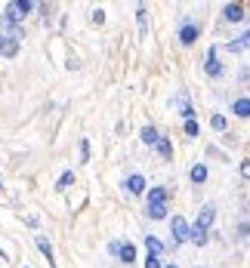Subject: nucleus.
<instances>
[{
    "mask_svg": "<svg viewBox=\"0 0 250 268\" xmlns=\"http://www.w3.org/2000/svg\"><path fill=\"white\" fill-rule=\"evenodd\" d=\"M31 9H34L31 0H16V3H6V15H4V19L6 22H19L22 15H28Z\"/></svg>",
    "mask_w": 250,
    "mask_h": 268,
    "instance_id": "1",
    "label": "nucleus"
},
{
    "mask_svg": "<svg viewBox=\"0 0 250 268\" xmlns=\"http://www.w3.org/2000/svg\"><path fill=\"white\" fill-rule=\"evenodd\" d=\"M170 231H173V241H176V244L188 241V219H182V216H173V222H170Z\"/></svg>",
    "mask_w": 250,
    "mask_h": 268,
    "instance_id": "2",
    "label": "nucleus"
},
{
    "mask_svg": "<svg viewBox=\"0 0 250 268\" xmlns=\"http://www.w3.org/2000/svg\"><path fill=\"white\" fill-rule=\"evenodd\" d=\"M204 71H207L210 77H220V74H222V62L216 59V46L207 49V65H204Z\"/></svg>",
    "mask_w": 250,
    "mask_h": 268,
    "instance_id": "3",
    "label": "nucleus"
},
{
    "mask_svg": "<svg viewBox=\"0 0 250 268\" xmlns=\"http://www.w3.org/2000/svg\"><path fill=\"white\" fill-rule=\"evenodd\" d=\"M213 219H216V210H213V204H207V207H204V210L198 213V222H194V225L207 231V228L213 225Z\"/></svg>",
    "mask_w": 250,
    "mask_h": 268,
    "instance_id": "4",
    "label": "nucleus"
},
{
    "mask_svg": "<svg viewBox=\"0 0 250 268\" xmlns=\"http://www.w3.org/2000/svg\"><path fill=\"white\" fill-rule=\"evenodd\" d=\"M0 56L16 59V56H19V40H10V37H4V40H0Z\"/></svg>",
    "mask_w": 250,
    "mask_h": 268,
    "instance_id": "5",
    "label": "nucleus"
},
{
    "mask_svg": "<svg viewBox=\"0 0 250 268\" xmlns=\"http://www.w3.org/2000/svg\"><path fill=\"white\" fill-rule=\"evenodd\" d=\"M247 46H250V28L241 34L238 40H228V43H226V49H228V52H241V49H247Z\"/></svg>",
    "mask_w": 250,
    "mask_h": 268,
    "instance_id": "6",
    "label": "nucleus"
},
{
    "mask_svg": "<svg viewBox=\"0 0 250 268\" xmlns=\"http://www.w3.org/2000/svg\"><path fill=\"white\" fill-rule=\"evenodd\" d=\"M222 15H226V22H241V19H244V6H241V3H228V6L222 9Z\"/></svg>",
    "mask_w": 250,
    "mask_h": 268,
    "instance_id": "7",
    "label": "nucleus"
},
{
    "mask_svg": "<svg viewBox=\"0 0 250 268\" xmlns=\"http://www.w3.org/2000/svg\"><path fill=\"white\" fill-rule=\"evenodd\" d=\"M188 241L198 244V247H207V231L198 228V225H188Z\"/></svg>",
    "mask_w": 250,
    "mask_h": 268,
    "instance_id": "8",
    "label": "nucleus"
},
{
    "mask_svg": "<svg viewBox=\"0 0 250 268\" xmlns=\"http://www.w3.org/2000/svg\"><path fill=\"white\" fill-rule=\"evenodd\" d=\"M180 40L182 43H194L198 40V25H182L180 28Z\"/></svg>",
    "mask_w": 250,
    "mask_h": 268,
    "instance_id": "9",
    "label": "nucleus"
},
{
    "mask_svg": "<svg viewBox=\"0 0 250 268\" xmlns=\"http://www.w3.org/2000/svg\"><path fill=\"white\" fill-rule=\"evenodd\" d=\"M124 185H127L130 194H142V191H146V179H142V176H130Z\"/></svg>",
    "mask_w": 250,
    "mask_h": 268,
    "instance_id": "10",
    "label": "nucleus"
},
{
    "mask_svg": "<svg viewBox=\"0 0 250 268\" xmlns=\"http://www.w3.org/2000/svg\"><path fill=\"white\" fill-rule=\"evenodd\" d=\"M118 259H120V262H127V265H130V262H136V247H133V244H120Z\"/></svg>",
    "mask_w": 250,
    "mask_h": 268,
    "instance_id": "11",
    "label": "nucleus"
},
{
    "mask_svg": "<svg viewBox=\"0 0 250 268\" xmlns=\"http://www.w3.org/2000/svg\"><path fill=\"white\" fill-rule=\"evenodd\" d=\"M139 139L146 142V145H158V139H160V133L154 130V127H142V133H139Z\"/></svg>",
    "mask_w": 250,
    "mask_h": 268,
    "instance_id": "12",
    "label": "nucleus"
},
{
    "mask_svg": "<svg viewBox=\"0 0 250 268\" xmlns=\"http://www.w3.org/2000/svg\"><path fill=\"white\" fill-rule=\"evenodd\" d=\"M154 148H158V154L164 157V160L173 157V145H170V139H167V136H164V139H158V145H154Z\"/></svg>",
    "mask_w": 250,
    "mask_h": 268,
    "instance_id": "13",
    "label": "nucleus"
},
{
    "mask_svg": "<svg viewBox=\"0 0 250 268\" xmlns=\"http://www.w3.org/2000/svg\"><path fill=\"white\" fill-rule=\"evenodd\" d=\"M232 111H235L238 117H250V99H235V105H232Z\"/></svg>",
    "mask_w": 250,
    "mask_h": 268,
    "instance_id": "14",
    "label": "nucleus"
},
{
    "mask_svg": "<svg viewBox=\"0 0 250 268\" xmlns=\"http://www.w3.org/2000/svg\"><path fill=\"white\" fill-rule=\"evenodd\" d=\"M38 247H40V253H44V256L50 259V265L56 268V259H52V247H50V241H46L44 235H38Z\"/></svg>",
    "mask_w": 250,
    "mask_h": 268,
    "instance_id": "15",
    "label": "nucleus"
},
{
    "mask_svg": "<svg viewBox=\"0 0 250 268\" xmlns=\"http://www.w3.org/2000/svg\"><path fill=\"white\" fill-rule=\"evenodd\" d=\"M146 247H148V256H160V253H164V244H160L158 238H146Z\"/></svg>",
    "mask_w": 250,
    "mask_h": 268,
    "instance_id": "16",
    "label": "nucleus"
},
{
    "mask_svg": "<svg viewBox=\"0 0 250 268\" xmlns=\"http://www.w3.org/2000/svg\"><path fill=\"white\" fill-rule=\"evenodd\" d=\"M204 179H207V167H204V164H194V167H192V182L201 185Z\"/></svg>",
    "mask_w": 250,
    "mask_h": 268,
    "instance_id": "17",
    "label": "nucleus"
},
{
    "mask_svg": "<svg viewBox=\"0 0 250 268\" xmlns=\"http://www.w3.org/2000/svg\"><path fill=\"white\" fill-rule=\"evenodd\" d=\"M152 204H167V191L164 188H152L148 191V207Z\"/></svg>",
    "mask_w": 250,
    "mask_h": 268,
    "instance_id": "18",
    "label": "nucleus"
},
{
    "mask_svg": "<svg viewBox=\"0 0 250 268\" xmlns=\"http://www.w3.org/2000/svg\"><path fill=\"white\" fill-rule=\"evenodd\" d=\"M164 216H167L164 204H152V207H148V219H164Z\"/></svg>",
    "mask_w": 250,
    "mask_h": 268,
    "instance_id": "19",
    "label": "nucleus"
},
{
    "mask_svg": "<svg viewBox=\"0 0 250 268\" xmlns=\"http://www.w3.org/2000/svg\"><path fill=\"white\" fill-rule=\"evenodd\" d=\"M71 182H74V173H62V176H59V182H56V188H59V191H65Z\"/></svg>",
    "mask_w": 250,
    "mask_h": 268,
    "instance_id": "20",
    "label": "nucleus"
},
{
    "mask_svg": "<svg viewBox=\"0 0 250 268\" xmlns=\"http://www.w3.org/2000/svg\"><path fill=\"white\" fill-rule=\"evenodd\" d=\"M180 114L186 120H194V108H192V102H180Z\"/></svg>",
    "mask_w": 250,
    "mask_h": 268,
    "instance_id": "21",
    "label": "nucleus"
},
{
    "mask_svg": "<svg viewBox=\"0 0 250 268\" xmlns=\"http://www.w3.org/2000/svg\"><path fill=\"white\" fill-rule=\"evenodd\" d=\"M210 127H213V130H226V117H222V114H213V117H210Z\"/></svg>",
    "mask_w": 250,
    "mask_h": 268,
    "instance_id": "22",
    "label": "nucleus"
},
{
    "mask_svg": "<svg viewBox=\"0 0 250 268\" xmlns=\"http://www.w3.org/2000/svg\"><path fill=\"white\" fill-rule=\"evenodd\" d=\"M186 136H188V139L198 136V123H194V120H186Z\"/></svg>",
    "mask_w": 250,
    "mask_h": 268,
    "instance_id": "23",
    "label": "nucleus"
},
{
    "mask_svg": "<svg viewBox=\"0 0 250 268\" xmlns=\"http://www.w3.org/2000/svg\"><path fill=\"white\" fill-rule=\"evenodd\" d=\"M136 22H139V31H146V6L136 9Z\"/></svg>",
    "mask_w": 250,
    "mask_h": 268,
    "instance_id": "24",
    "label": "nucleus"
},
{
    "mask_svg": "<svg viewBox=\"0 0 250 268\" xmlns=\"http://www.w3.org/2000/svg\"><path fill=\"white\" fill-rule=\"evenodd\" d=\"M80 160H84V164H86V160H90V142H80Z\"/></svg>",
    "mask_w": 250,
    "mask_h": 268,
    "instance_id": "25",
    "label": "nucleus"
},
{
    "mask_svg": "<svg viewBox=\"0 0 250 268\" xmlns=\"http://www.w3.org/2000/svg\"><path fill=\"white\" fill-rule=\"evenodd\" d=\"M146 268H164V265H160V256H148L146 259Z\"/></svg>",
    "mask_w": 250,
    "mask_h": 268,
    "instance_id": "26",
    "label": "nucleus"
},
{
    "mask_svg": "<svg viewBox=\"0 0 250 268\" xmlns=\"http://www.w3.org/2000/svg\"><path fill=\"white\" fill-rule=\"evenodd\" d=\"M247 235H250V222H241V225H238V238L244 241Z\"/></svg>",
    "mask_w": 250,
    "mask_h": 268,
    "instance_id": "27",
    "label": "nucleus"
},
{
    "mask_svg": "<svg viewBox=\"0 0 250 268\" xmlns=\"http://www.w3.org/2000/svg\"><path fill=\"white\" fill-rule=\"evenodd\" d=\"M93 22H96V25L105 22V12H102V9H93Z\"/></svg>",
    "mask_w": 250,
    "mask_h": 268,
    "instance_id": "28",
    "label": "nucleus"
},
{
    "mask_svg": "<svg viewBox=\"0 0 250 268\" xmlns=\"http://www.w3.org/2000/svg\"><path fill=\"white\" fill-rule=\"evenodd\" d=\"M108 253H112V256L120 253V241H112V244H108Z\"/></svg>",
    "mask_w": 250,
    "mask_h": 268,
    "instance_id": "29",
    "label": "nucleus"
},
{
    "mask_svg": "<svg viewBox=\"0 0 250 268\" xmlns=\"http://www.w3.org/2000/svg\"><path fill=\"white\" fill-rule=\"evenodd\" d=\"M241 176L250 179V160H244V164H241Z\"/></svg>",
    "mask_w": 250,
    "mask_h": 268,
    "instance_id": "30",
    "label": "nucleus"
},
{
    "mask_svg": "<svg viewBox=\"0 0 250 268\" xmlns=\"http://www.w3.org/2000/svg\"><path fill=\"white\" fill-rule=\"evenodd\" d=\"M167 268H180V265H167Z\"/></svg>",
    "mask_w": 250,
    "mask_h": 268,
    "instance_id": "31",
    "label": "nucleus"
},
{
    "mask_svg": "<svg viewBox=\"0 0 250 268\" xmlns=\"http://www.w3.org/2000/svg\"><path fill=\"white\" fill-rule=\"evenodd\" d=\"M0 188H4V182H0Z\"/></svg>",
    "mask_w": 250,
    "mask_h": 268,
    "instance_id": "32",
    "label": "nucleus"
}]
</instances>
